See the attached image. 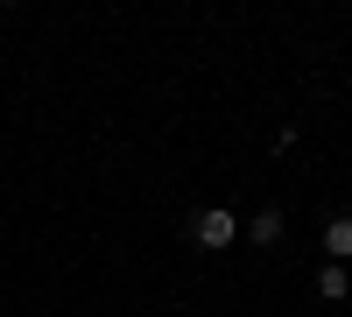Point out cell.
Wrapping results in <instances>:
<instances>
[{
	"instance_id": "4",
	"label": "cell",
	"mask_w": 352,
	"mask_h": 317,
	"mask_svg": "<svg viewBox=\"0 0 352 317\" xmlns=\"http://www.w3.org/2000/svg\"><path fill=\"white\" fill-rule=\"evenodd\" d=\"M324 254H331V261H352V219H331L324 226Z\"/></svg>"
},
{
	"instance_id": "3",
	"label": "cell",
	"mask_w": 352,
	"mask_h": 317,
	"mask_svg": "<svg viewBox=\"0 0 352 317\" xmlns=\"http://www.w3.org/2000/svg\"><path fill=\"white\" fill-rule=\"evenodd\" d=\"M247 240H254V247H275V240H282V212H254V219H247Z\"/></svg>"
},
{
	"instance_id": "1",
	"label": "cell",
	"mask_w": 352,
	"mask_h": 317,
	"mask_svg": "<svg viewBox=\"0 0 352 317\" xmlns=\"http://www.w3.org/2000/svg\"><path fill=\"white\" fill-rule=\"evenodd\" d=\"M190 233H197V247H232V240H240V219H232L226 205H212V212L190 219Z\"/></svg>"
},
{
	"instance_id": "2",
	"label": "cell",
	"mask_w": 352,
	"mask_h": 317,
	"mask_svg": "<svg viewBox=\"0 0 352 317\" xmlns=\"http://www.w3.org/2000/svg\"><path fill=\"white\" fill-rule=\"evenodd\" d=\"M352 289V275H345V261H324V268H317V296H324V303H338Z\"/></svg>"
}]
</instances>
